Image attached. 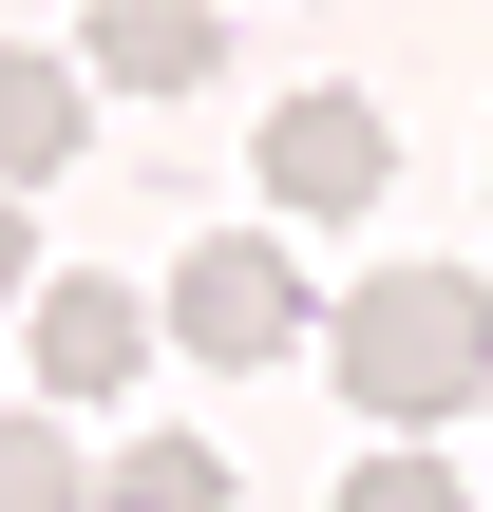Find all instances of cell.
I'll use <instances>...</instances> for the list:
<instances>
[{
	"label": "cell",
	"instance_id": "6",
	"mask_svg": "<svg viewBox=\"0 0 493 512\" xmlns=\"http://www.w3.org/2000/svg\"><path fill=\"white\" fill-rule=\"evenodd\" d=\"M76 152H95V76L76 57H0V190H38Z\"/></svg>",
	"mask_w": 493,
	"mask_h": 512
},
{
	"label": "cell",
	"instance_id": "5",
	"mask_svg": "<svg viewBox=\"0 0 493 512\" xmlns=\"http://www.w3.org/2000/svg\"><path fill=\"white\" fill-rule=\"evenodd\" d=\"M228 57V0H95V76L114 95H209Z\"/></svg>",
	"mask_w": 493,
	"mask_h": 512
},
{
	"label": "cell",
	"instance_id": "9",
	"mask_svg": "<svg viewBox=\"0 0 493 512\" xmlns=\"http://www.w3.org/2000/svg\"><path fill=\"white\" fill-rule=\"evenodd\" d=\"M342 512H456V475L399 437V456H361V475H342Z\"/></svg>",
	"mask_w": 493,
	"mask_h": 512
},
{
	"label": "cell",
	"instance_id": "10",
	"mask_svg": "<svg viewBox=\"0 0 493 512\" xmlns=\"http://www.w3.org/2000/svg\"><path fill=\"white\" fill-rule=\"evenodd\" d=\"M19 285H38V228H19V190H0V304H19Z\"/></svg>",
	"mask_w": 493,
	"mask_h": 512
},
{
	"label": "cell",
	"instance_id": "8",
	"mask_svg": "<svg viewBox=\"0 0 493 512\" xmlns=\"http://www.w3.org/2000/svg\"><path fill=\"white\" fill-rule=\"evenodd\" d=\"M0 512H95V456L57 418H0Z\"/></svg>",
	"mask_w": 493,
	"mask_h": 512
},
{
	"label": "cell",
	"instance_id": "3",
	"mask_svg": "<svg viewBox=\"0 0 493 512\" xmlns=\"http://www.w3.org/2000/svg\"><path fill=\"white\" fill-rule=\"evenodd\" d=\"M380 171H399L380 95H285V114H266V190H285V209H380Z\"/></svg>",
	"mask_w": 493,
	"mask_h": 512
},
{
	"label": "cell",
	"instance_id": "7",
	"mask_svg": "<svg viewBox=\"0 0 493 512\" xmlns=\"http://www.w3.org/2000/svg\"><path fill=\"white\" fill-rule=\"evenodd\" d=\"M95 512H228V456H209V437H133V456L95 475Z\"/></svg>",
	"mask_w": 493,
	"mask_h": 512
},
{
	"label": "cell",
	"instance_id": "2",
	"mask_svg": "<svg viewBox=\"0 0 493 512\" xmlns=\"http://www.w3.org/2000/svg\"><path fill=\"white\" fill-rule=\"evenodd\" d=\"M304 323H323V304H304V266H285V247H247V228H209V247L171 266V342H190V361H228V380L304 361Z\"/></svg>",
	"mask_w": 493,
	"mask_h": 512
},
{
	"label": "cell",
	"instance_id": "4",
	"mask_svg": "<svg viewBox=\"0 0 493 512\" xmlns=\"http://www.w3.org/2000/svg\"><path fill=\"white\" fill-rule=\"evenodd\" d=\"M152 361V304L133 285H38V399H114Z\"/></svg>",
	"mask_w": 493,
	"mask_h": 512
},
{
	"label": "cell",
	"instance_id": "1",
	"mask_svg": "<svg viewBox=\"0 0 493 512\" xmlns=\"http://www.w3.org/2000/svg\"><path fill=\"white\" fill-rule=\"evenodd\" d=\"M323 361H342V399L361 418H456V399H493V285H456V266H399V285H342L323 323H304Z\"/></svg>",
	"mask_w": 493,
	"mask_h": 512
}]
</instances>
